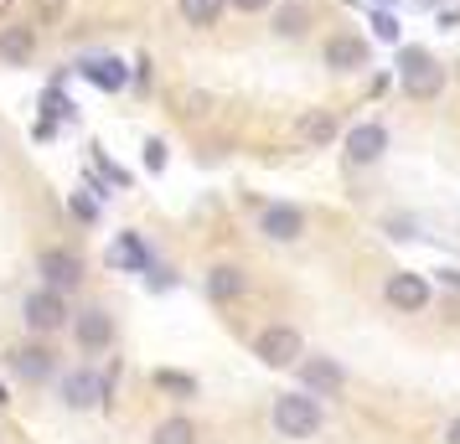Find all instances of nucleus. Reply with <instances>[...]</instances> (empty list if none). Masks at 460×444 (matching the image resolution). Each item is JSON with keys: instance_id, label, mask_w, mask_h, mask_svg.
<instances>
[{"instance_id": "nucleus-1", "label": "nucleus", "mask_w": 460, "mask_h": 444, "mask_svg": "<svg viewBox=\"0 0 460 444\" xmlns=\"http://www.w3.org/2000/svg\"><path fill=\"white\" fill-rule=\"evenodd\" d=\"M398 88L409 99H439L445 93V67L424 47H398Z\"/></svg>"}, {"instance_id": "nucleus-2", "label": "nucleus", "mask_w": 460, "mask_h": 444, "mask_svg": "<svg viewBox=\"0 0 460 444\" xmlns=\"http://www.w3.org/2000/svg\"><path fill=\"white\" fill-rule=\"evenodd\" d=\"M274 429H279L285 440H311L315 429H321V408H315L311 393H285V398H274Z\"/></svg>"}, {"instance_id": "nucleus-3", "label": "nucleus", "mask_w": 460, "mask_h": 444, "mask_svg": "<svg viewBox=\"0 0 460 444\" xmlns=\"http://www.w3.org/2000/svg\"><path fill=\"white\" fill-rule=\"evenodd\" d=\"M253 357L264 361V367H295V361L305 357V341H300L295 326H264L253 336Z\"/></svg>"}, {"instance_id": "nucleus-4", "label": "nucleus", "mask_w": 460, "mask_h": 444, "mask_svg": "<svg viewBox=\"0 0 460 444\" xmlns=\"http://www.w3.org/2000/svg\"><path fill=\"white\" fill-rule=\"evenodd\" d=\"M37 269H42V284L47 290H58V295H67V290L84 284V258L73 254V248H42Z\"/></svg>"}, {"instance_id": "nucleus-5", "label": "nucleus", "mask_w": 460, "mask_h": 444, "mask_svg": "<svg viewBox=\"0 0 460 444\" xmlns=\"http://www.w3.org/2000/svg\"><path fill=\"white\" fill-rule=\"evenodd\" d=\"M26 326L37 331V336H52V331H63L67 326V300L58 290H37V295H26Z\"/></svg>"}, {"instance_id": "nucleus-6", "label": "nucleus", "mask_w": 460, "mask_h": 444, "mask_svg": "<svg viewBox=\"0 0 460 444\" xmlns=\"http://www.w3.org/2000/svg\"><path fill=\"white\" fill-rule=\"evenodd\" d=\"M321 57H326L332 73H362V67L373 63V47H367V37H357V31H336Z\"/></svg>"}, {"instance_id": "nucleus-7", "label": "nucleus", "mask_w": 460, "mask_h": 444, "mask_svg": "<svg viewBox=\"0 0 460 444\" xmlns=\"http://www.w3.org/2000/svg\"><path fill=\"white\" fill-rule=\"evenodd\" d=\"M336 135H341V114L336 109H305L295 119V145H305V150H326Z\"/></svg>"}, {"instance_id": "nucleus-8", "label": "nucleus", "mask_w": 460, "mask_h": 444, "mask_svg": "<svg viewBox=\"0 0 460 444\" xmlns=\"http://www.w3.org/2000/svg\"><path fill=\"white\" fill-rule=\"evenodd\" d=\"M259 233L270 238V243H295V238L305 233V212L290 207V202H270V207L259 212Z\"/></svg>"}, {"instance_id": "nucleus-9", "label": "nucleus", "mask_w": 460, "mask_h": 444, "mask_svg": "<svg viewBox=\"0 0 460 444\" xmlns=\"http://www.w3.org/2000/svg\"><path fill=\"white\" fill-rule=\"evenodd\" d=\"M37 57V22H5L0 26V63L26 67Z\"/></svg>"}, {"instance_id": "nucleus-10", "label": "nucleus", "mask_w": 460, "mask_h": 444, "mask_svg": "<svg viewBox=\"0 0 460 444\" xmlns=\"http://www.w3.org/2000/svg\"><path fill=\"white\" fill-rule=\"evenodd\" d=\"M104 264L114 269V274H146L155 258H150V248H146V238H140V233H119L114 243H109Z\"/></svg>"}, {"instance_id": "nucleus-11", "label": "nucleus", "mask_w": 460, "mask_h": 444, "mask_svg": "<svg viewBox=\"0 0 460 444\" xmlns=\"http://www.w3.org/2000/svg\"><path fill=\"white\" fill-rule=\"evenodd\" d=\"M73 336H78V346H84L88 357H93V352H109V346H114V316L99 310V305H93V310H78Z\"/></svg>"}, {"instance_id": "nucleus-12", "label": "nucleus", "mask_w": 460, "mask_h": 444, "mask_svg": "<svg viewBox=\"0 0 460 444\" xmlns=\"http://www.w3.org/2000/svg\"><path fill=\"white\" fill-rule=\"evenodd\" d=\"M388 150V129L383 125H352L347 129V161L352 166H377Z\"/></svg>"}, {"instance_id": "nucleus-13", "label": "nucleus", "mask_w": 460, "mask_h": 444, "mask_svg": "<svg viewBox=\"0 0 460 444\" xmlns=\"http://www.w3.org/2000/svg\"><path fill=\"white\" fill-rule=\"evenodd\" d=\"M383 300L394 305V310H424L429 305V279L424 274H388V284H383Z\"/></svg>"}, {"instance_id": "nucleus-14", "label": "nucleus", "mask_w": 460, "mask_h": 444, "mask_svg": "<svg viewBox=\"0 0 460 444\" xmlns=\"http://www.w3.org/2000/svg\"><path fill=\"white\" fill-rule=\"evenodd\" d=\"M109 387H114V372H109V378H93V372H73V378L63 382V403H67V408H99Z\"/></svg>"}, {"instance_id": "nucleus-15", "label": "nucleus", "mask_w": 460, "mask_h": 444, "mask_svg": "<svg viewBox=\"0 0 460 444\" xmlns=\"http://www.w3.org/2000/svg\"><path fill=\"white\" fill-rule=\"evenodd\" d=\"M78 73H84L93 88H104V93L129 88V63H119V57H84V63H78Z\"/></svg>"}, {"instance_id": "nucleus-16", "label": "nucleus", "mask_w": 460, "mask_h": 444, "mask_svg": "<svg viewBox=\"0 0 460 444\" xmlns=\"http://www.w3.org/2000/svg\"><path fill=\"white\" fill-rule=\"evenodd\" d=\"M243 295H249V274L233 269V264H212L208 269V300L228 305V300H243Z\"/></svg>"}, {"instance_id": "nucleus-17", "label": "nucleus", "mask_w": 460, "mask_h": 444, "mask_svg": "<svg viewBox=\"0 0 460 444\" xmlns=\"http://www.w3.org/2000/svg\"><path fill=\"white\" fill-rule=\"evenodd\" d=\"M300 382H305V393H336L341 387V367L332 357H300Z\"/></svg>"}, {"instance_id": "nucleus-18", "label": "nucleus", "mask_w": 460, "mask_h": 444, "mask_svg": "<svg viewBox=\"0 0 460 444\" xmlns=\"http://www.w3.org/2000/svg\"><path fill=\"white\" fill-rule=\"evenodd\" d=\"M11 372L26 382H47L52 378V352H42V346H16L11 352Z\"/></svg>"}, {"instance_id": "nucleus-19", "label": "nucleus", "mask_w": 460, "mask_h": 444, "mask_svg": "<svg viewBox=\"0 0 460 444\" xmlns=\"http://www.w3.org/2000/svg\"><path fill=\"white\" fill-rule=\"evenodd\" d=\"M176 11H181V22H187V26H197V31H212V26L223 22L228 0H176Z\"/></svg>"}, {"instance_id": "nucleus-20", "label": "nucleus", "mask_w": 460, "mask_h": 444, "mask_svg": "<svg viewBox=\"0 0 460 444\" xmlns=\"http://www.w3.org/2000/svg\"><path fill=\"white\" fill-rule=\"evenodd\" d=\"M274 31L279 37H305L311 31V0H285L274 11Z\"/></svg>"}, {"instance_id": "nucleus-21", "label": "nucleus", "mask_w": 460, "mask_h": 444, "mask_svg": "<svg viewBox=\"0 0 460 444\" xmlns=\"http://www.w3.org/2000/svg\"><path fill=\"white\" fill-rule=\"evenodd\" d=\"M67 207H73V217H78V222H99V212H104V196H99V191H73V202H67Z\"/></svg>"}, {"instance_id": "nucleus-22", "label": "nucleus", "mask_w": 460, "mask_h": 444, "mask_svg": "<svg viewBox=\"0 0 460 444\" xmlns=\"http://www.w3.org/2000/svg\"><path fill=\"white\" fill-rule=\"evenodd\" d=\"M155 444H197V429H191V419H166L155 429Z\"/></svg>"}, {"instance_id": "nucleus-23", "label": "nucleus", "mask_w": 460, "mask_h": 444, "mask_svg": "<svg viewBox=\"0 0 460 444\" xmlns=\"http://www.w3.org/2000/svg\"><path fill=\"white\" fill-rule=\"evenodd\" d=\"M373 37L377 42H398V37H403V26H398V16L388 5H373Z\"/></svg>"}, {"instance_id": "nucleus-24", "label": "nucleus", "mask_w": 460, "mask_h": 444, "mask_svg": "<svg viewBox=\"0 0 460 444\" xmlns=\"http://www.w3.org/2000/svg\"><path fill=\"white\" fill-rule=\"evenodd\" d=\"M155 387H166V393H187V398H191V393H197V378L171 372V367H166V372H155Z\"/></svg>"}, {"instance_id": "nucleus-25", "label": "nucleus", "mask_w": 460, "mask_h": 444, "mask_svg": "<svg viewBox=\"0 0 460 444\" xmlns=\"http://www.w3.org/2000/svg\"><path fill=\"white\" fill-rule=\"evenodd\" d=\"M88 161H93V166L104 170V176L114 181V187H125V181H129V170H119V166H114V161L104 155V145H88Z\"/></svg>"}, {"instance_id": "nucleus-26", "label": "nucleus", "mask_w": 460, "mask_h": 444, "mask_svg": "<svg viewBox=\"0 0 460 444\" xmlns=\"http://www.w3.org/2000/svg\"><path fill=\"white\" fill-rule=\"evenodd\" d=\"M31 11H37V26H58L67 11V0H31Z\"/></svg>"}, {"instance_id": "nucleus-27", "label": "nucleus", "mask_w": 460, "mask_h": 444, "mask_svg": "<svg viewBox=\"0 0 460 444\" xmlns=\"http://www.w3.org/2000/svg\"><path fill=\"white\" fill-rule=\"evenodd\" d=\"M146 170H150V176H161V170H166V140H155V135L146 140Z\"/></svg>"}, {"instance_id": "nucleus-28", "label": "nucleus", "mask_w": 460, "mask_h": 444, "mask_svg": "<svg viewBox=\"0 0 460 444\" xmlns=\"http://www.w3.org/2000/svg\"><path fill=\"white\" fill-rule=\"evenodd\" d=\"M146 284H150V290H171V284H176V274H171V269H166V264H150V269H146Z\"/></svg>"}, {"instance_id": "nucleus-29", "label": "nucleus", "mask_w": 460, "mask_h": 444, "mask_svg": "<svg viewBox=\"0 0 460 444\" xmlns=\"http://www.w3.org/2000/svg\"><path fill=\"white\" fill-rule=\"evenodd\" d=\"M274 0H228V11H243V16H253V11H270Z\"/></svg>"}, {"instance_id": "nucleus-30", "label": "nucleus", "mask_w": 460, "mask_h": 444, "mask_svg": "<svg viewBox=\"0 0 460 444\" xmlns=\"http://www.w3.org/2000/svg\"><path fill=\"white\" fill-rule=\"evenodd\" d=\"M52 135H58V119H37V125H31V140H52Z\"/></svg>"}, {"instance_id": "nucleus-31", "label": "nucleus", "mask_w": 460, "mask_h": 444, "mask_svg": "<svg viewBox=\"0 0 460 444\" xmlns=\"http://www.w3.org/2000/svg\"><path fill=\"white\" fill-rule=\"evenodd\" d=\"M439 284L445 290H460V269H439Z\"/></svg>"}, {"instance_id": "nucleus-32", "label": "nucleus", "mask_w": 460, "mask_h": 444, "mask_svg": "<svg viewBox=\"0 0 460 444\" xmlns=\"http://www.w3.org/2000/svg\"><path fill=\"white\" fill-rule=\"evenodd\" d=\"M439 26H445V31H456V26H460V11H439Z\"/></svg>"}, {"instance_id": "nucleus-33", "label": "nucleus", "mask_w": 460, "mask_h": 444, "mask_svg": "<svg viewBox=\"0 0 460 444\" xmlns=\"http://www.w3.org/2000/svg\"><path fill=\"white\" fill-rule=\"evenodd\" d=\"M445 444H460V419L445 423Z\"/></svg>"}, {"instance_id": "nucleus-34", "label": "nucleus", "mask_w": 460, "mask_h": 444, "mask_svg": "<svg viewBox=\"0 0 460 444\" xmlns=\"http://www.w3.org/2000/svg\"><path fill=\"white\" fill-rule=\"evenodd\" d=\"M11 5H16V0H0V22H5V16H11Z\"/></svg>"}, {"instance_id": "nucleus-35", "label": "nucleus", "mask_w": 460, "mask_h": 444, "mask_svg": "<svg viewBox=\"0 0 460 444\" xmlns=\"http://www.w3.org/2000/svg\"><path fill=\"white\" fill-rule=\"evenodd\" d=\"M419 5H424V11H435V5H439V0H419Z\"/></svg>"}, {"instance_id": "nucleus-36", "label": "nucleus", "mask_w": 460, "mask_h": 444, "mask_svg": "<svg viewBox=\"0 0 460 444\" xmlns=\"http://www.w3.org/2000/svg\"><path fill=\"white\" fill-rule=\"evenodd\" d=\"M373 5H394V0H373Z\"/></svg>"}, {"instance_id": "nucleus-37", "label": "nucleus", "mask_w": 460, "mask_h": 444, "mask_svg": "<svg viewBox=\"0 0 460 444\" xmlns=\"http://www.w3.org/2000/svg\"><path fill=\"white\" fill-rule=\"evenodd\" d=\"M0 403H5V387H0Z\"/></svg>"}, {"instance_id": "nucleus-38", "label": "nucleus", "mask_w": 460, "mask_h": 444, "mask_svg": "<svg viewBox=\"0 0 460 444\" xmlns=\"http://www.w3.org/2000/svg\"><path fill=\"white\" fill-rule=\"evenodd\" d=\"M456 67H460V63H456Z\"/></svg>"}]
</instances>
